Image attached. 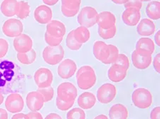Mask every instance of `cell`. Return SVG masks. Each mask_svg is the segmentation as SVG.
Here are the masks:
<instances>
[{
	"instance_id": "7c38bea8",
	"label": "cell",
	"mask_w": 160,
	"mask_h": 119,
	"mask_svg": "<svg viewBox=\"0 0 160 119\" xmlns=\"http://www.w3.org/2000/svg\"><path fill=\"white\" fill-rule=\"evenodd\" d=\"M77 71V65L72 59H65L59 64L58 74L61 79H68L71 78Z\"/></svg>"
},
{
	"instance_id": "8992f818",
	"label": "cell",
	"mask_w": 160,
	"mask_h": 119,
	"mask_svg": "<svg viewBox=\"0 0 160 119\" xmlns=\"http://www.w3.org/2000/svg\"><path fill=\"white\" fill-rule=\"evenodd\" d=\"M78 95L76 87L70 82H63L57 89V97L65 102H75Z\"/></svg>"
},
{
	"instance_id": "ba28073f",
	"label": "cell",
	"mask_w": 160,
	"mask_h": 119,
	"mask_svg": "<svg viewBox=\"0 0 160 119\" xmlns=\"http://www.w3.org/2000/svg\"><path fill=\"white\" fill-rule=\"evenodd\" d=\"M152 54L148 51L135 49L132 54V61L133 66L138 69H145L152 63Z\"/></svg>"
},
{
	"instance_id": "ffe728a7",
	"label": "cell",
	"mask_w": 160,
	"mask_h": 119,
	"mask_svg": "<svg viewBox=\"0 0 160 119\" xmlns=\"http://www.w3.org/2000/svg\"><path fill=\"white\" fill-rule=\"evenodd\" d=\"M97 24L102 29H110L115 26L116 17L110 12H101L98 14Z\"/></svg>"
},
{
	"instance_id": "9a60e30c",
	"label": "cell",
	"mask_w": 160,
	"mask_h": 119,
	"mask_svg": "<svg viewBox=\"0 0 160 119\" xmlns=\"http://www.w3.org/2000/svg\"><path fill=\"white\" fill-rule=\"evenodd\" d=\"M35 20L41 24H48L53 18L52 10L45 4L37 7L33 14Z\"/></svg>"
},
{
	"instance_id": "f6af8a7d",
	"label": "cell",
	"mask_w": 160,
	"mask_h": 119,
	"mask_svg": "<svg viewBox=\"0 0 160 119\" xmlns=\"http://www.w3.org/2000/svg\"><path fill=\"white\" fill-rule=\"evenodd\" d=\"M45 119H62V118L60 115L57 114V113H51L46 116Z\"/></svg>"
},
{
	"instance_id": "60d3db41",
	"label": "cell",
	"mask_w": 160,
	"mask_h": 119,
	"mask_svg": "<svg viewBox=\"0 0 160 119\" xmlns=\"http://www.w3.org/2000/svg\"><path fill=\"white\" fill-rule=\"evenodd\" d=\"M80 9H68L64 7L63 6H61V12L64 17H73L78 14Z\"/></svg>"
},
{
	"instance_id": "74e56055",
	"label": "cell",
	"mask_w": 160,
	"mask_h": 119,
	"mask_svg": "<svg viewBox=\"0 0 160 119\" xmlns=\"http://www.w3.org/2000/svg\"><path fill=\"white\" fill-rule=\"evenodd\" d=\"M75 102H65L63 101H62L61 99H59L58 98H56V107H57L60 111H68L74 105Z\"/></svg>"
},
{
	"instance_id": "d6a6232c",
	"label": "cell",
	"mask_w": 160,
	"mask_h": 119,
	"mask_svg": "<svg viewBox=\"0 0 160 119\" xmlns=\"http://www.w3.org/2000/svg\"><path fill=\"white\" fill-rule=\"evenodd\" d=\"M116 32H117V28H116V26L110 28V29H102L101 28L98 27V34L100 37L102 38L103 39H112L115 37L116 34Z\"/></svg>"
},
{
	"instance_id": "7402d4cb",
	"label": "cell",
	"mask_w": 160,
	"mask_h": 119,
	"mask_svg": "<svg viewBox=\"0 0 160 119\" xmlns=\"http://www.w3.org/2000/svg\"><path fill=\"white\" fill-rule=\"evenodd\" d=\"M156 31V25L149 19H143L140 21L137 27V32L142 37H149L154 34Z\"/></svg>"
},
{
	"instance_id": "db71d44e",
	"label": "cell",
	"mask_w": 160,
	"mask_h": 119,
	"mask_svg": "<svg viewBox=\"0 0 160 119\" xmlns=\"http://www.w3.org/2000/svg\"><path fill=\"white\" fill-rule=\"evenodd\" d=\"M140 1L142 2H149V1H151V0H140Z\"/></svg>"
},
{
	"instance_id": "e0dca14e",
	"label": "cell",
	"mask_w": 160,
	"mask_h": 119,
	"mask_svg": "<svg viewBox=\"0 0 160 119\" xmlns=\"http://www.w3.org/2000/svg\"><path fill=\"white\" fill-rule=\"evenodd\" d=\"M141 18L140 10L136 8H127L122 14V19L126 25L134 27L140 22Z\"/></svg>"
},
{
	"instance_id": "ee69618b",
	"label": "cell",
	"mask_w": 160,
	"mask_h": 119,
	"mask_svg": "<svg viewBox=\"0 0 160 119\" xmlns=\"http://www.w3.org/2000/svg\"><path fill=\"white\" fill-rule=\"evenodd\" d=\"M27 119H43V116L39 112L37 111H32L27 113Z\"/></svg>"
},
{
	"instance_id": "d590c367",
	"label": "cell",
	"mask_w": 160,
	"mask_h": 119,
	"mask_svg": "<svg viewBox=\"0 0 160 119\" xmlns=\"http://www.w3.org/2000/svg\"><path fill=\"white\" fill-rule=\"evenodd\" d=\"M63 38H56L51 37V35L46 32L44 34V39L46 44L50 46H57L61 44Z\"/></svg>"
},
{
	"instance_id": "603a6c76",
	"label": "cell",
	"mask_w": 160,
	"mask_h": 119,
	"mask_svg": "<svg viewBox=\"0 0 160 119\" xmlns=\"http://www.w3.org/2000/svg\"><path fill=\"white\" fill-rule=\"evenodd\" d=\"M96 101V97L92 93L84 92L78 97V104L82 109L88 110L94 106Z\"/></svg>"
},
{
	"instance_id": "ac0fdd59",
	"label": "cell",
	"mask_w": 160,
	"mask_h": 119,
	"mask_svg": "<svg viewBox=\"0 0 160 119\" xmlns=\"http://www.w3.org/2000/svg\"><path fill=\"white\" fill-rule=\"evenodd\" d=\"M93 54L97 60L104 64L110 55V48L108 44L102 41H95L93 44Z\"/></svg>"
},
{
	"instance_id": "681fc988",
	"label": "cell",
	"mask_w": 160,
	"mask_h": 119,
	"mask_svg": "<svg viewBox=\"0 0 160 119\" xmlns=\"http://www.w3.org/2000/svg\"><path fill=\"white\" fill-rule=\"evenodd\" d=\"M160 31H157L155 37H154V41H155V43L157 46H160Z\"/></svg>"
},
{
	"instance_id": "4316f807",
	"label": "cell",
	"mask_w": 160,
	"mask_h": 119,
	"mask_svg": "<svg viewBox=\"0 0 160 119\" xmlns=\"http://www.w3.org/2000/svg\"><path fill=\"white\" fill-rule=\"evenodd\" d=\"M74 37L78 43L82 44L88 41L90 37V34L88 28L81 26L74 29Z\"/></svg>"
},
{
	"instance_id": "52a82bcc",
	"label": "cell",
	"mask_w": 160,
	"mask_h": 119,
	"mask_svg": "<svg viewBox=\"0 0 160 119\" xmlns=\"http://www.w3.org/2000/svg\"><path fill=\"white\" fill-rule=\"evenodd\" d=\"M24 30V25L20 20L14 18L7 19L2 26V32L7 37H17Z\"/></svg>"
},
{
	"instance_id": "30bf717a",
	"label": "cell",
	"mask_w": 160,
	"mask_h": 119,
	"mask_svg": "<svg viewBox=\"0 0 160 119\" xmlns=\"http://www.w3.org/2000/svg\"><path fill=\"white\" fill-rule=\"evenodd\" d=\"M117 94L116 87L112 84L106 83L100 86L97 92V99L102 104L112 102Z\"/></svg>"
},
{
	"instance_id": "484cf974",
	"label": "cell",
	"mask_w": 160,
	"mask_h": 119,
	"mask_svg": "<svg viewBox=\"0 0 160 119\" xmlns=\"http://www.w3.org/2000/svg\"><path fill=\"white\" fill-rule=\"evenodd\" d=\"M146 14L152 20H158L160 18V2L159 1L150 2L147 5Z\"/></svg>"
},
{
	"instance_id": "836d02e7",
	"label": "cell",
	"mask_w": 160,
	"mask_h": 119,
	"mask_svg": "<svg viewBox=\"0 0 160 119\" xmlns=\"http://www.w3.org/2000/svg\"><path fill=\"white\" fill-rule=\"evenodd\" d=\"M37 91L42 95L44 102H48L53 99L54 96V90L51 86L44 88V89H39L38 88Z\"/></svg>"
},
{
	"instance_id": "6da1fadb",
	"label": "cell",
	"mask_w": 160,
	"mask_h": 119,
	"mask_svg": "<svg viewBox=\"0 0 160 119\" xmlns=\"http://www.w3.org/2000/svg\"><path fill=\"white\" fill-rule=\"evenodd\" d=\"M24 83L20 67L9 59H0V92L2 94L17 93Z\"/></svg>"
},
{
	"instance_id": "4dcf8cb0",
	"label": "cell",
	"mask_w": 160,
	"mask_h": 119,
	"mask_svg": "<svg viewBox=\"0 0 160 119\" xmlns=\"http://www.w3.org/2000/svg\"><path fill=\"white\" fill-rule=\"evenodd\" d=\"M86 113L80 108H74L67 113V119H86Z\"/></svg>"
},
{
	"instance_id": "b9f144b4",
	"label": "cell",
	"mask_w": 160,
	"mask_h": 119,
	"mask_svg": "<svg viewBox=\"0 0 160 119\" xmlns=\"http://www.w3.org/2000/svg\"><path fill=\"white\" fill-rule=\"evenodd\" d=\"M151 119H160V108L157 106L152 109L150 113Z\"/></svg>"
},
{
	"instance_id": "8d00e7d4",
	"label": "cell",
	"mask_w": 160,
	"mask_h": 119,
	"mask_svg": "<svg viewBox=\"0 0 160 119\" xmlns=\"http://www.w3.org/2000/svg\"><path fill=\"white\" fill-rule=\"evenodd\" d=\"M114 64L122 66L127 70L129 69V67H130V61H129V59L125 54H119L117 60H116Z\"/></svg>"
},
{
	"instance_id": "5b68a950",
	"label": "cell",
	"mask_w": 160,
	"mask_h": 119,
	"mask_svg": "<svg viewBox=\"0 0 160 119\" xmlns=\"http://www.w3.org/2000/svg\"><path fill=\"white\" fill-rule=\"evenodd\" d=\"M98 13L94 7H84L78 15V24L86 28L92 27L97 24Z\"/></svg>"
},
{
	"instance_id": "7dc6e473",
	"label": "cell",
	"mask_w": 160,
	"mask_h": 119,
	"mask_svg": "<svg viewBox=\"0 0 160 119\" xmlns=\"http://www.w3.org/2000/svg\"><path fill=\"white\" fill-rule=\"evenodd\" d=\"M0 119H8L7 111L3 108H0Z\"/></svg>"
},
{
	"instance_id": "e575fe53",
	"label": "cell",
	"mask_w": 160,
	"mask_h": 119,
	"mask_svg": "<svg viewBox=\"0 0 160 119\" xmlns=\"http://www.w3.org/2000/svg\"><path fill=\"white\" fill-rule=\"evenodd\" d=\"M61 6L68 9H80L81 0H61Z\"/></svg>"
},
{
	"instance_id": "44dd1931",
	"label": "cell",
	"mask_w": 160,
	"mask_h": 119,
	"mask_svg": "<svg viewBox=\"0 0 160 119\" xmlns=\"http://www.w3.org/2000/svg\"><path fill=\"white\" fill-rule=\"evenodd\" d=\"M19 9V2L17 0H4L0 7L2 14L7 17H12L17 15Z\"/></svg>"
},
{
	"instance_id": "f1b7e54d",
	"label": "cell",
	"mask_w": 160,
	"mask_h": 119,
	"mask_svg": "<svg viewBox=\"0 0 160 119\" xmlns=\"http://www.w3.org/2000/svg\"><path fill=\"white\" fill-rule=\"evenodd\" d=\"M66 44L67 47L72 51H78L82 46L81 44L78 43L74 37V29L71 30L67 35Z\"/></svg>"
},
{
	"instance_id": "7bdbcfd3",
	"label": "cell",
	"mask_w": 160,
	"mask_h": 119,
	"mask_svg": "<svg viewBox=\"0 0 160 119\" xmlns=\"http://www.w3.org/2000/svg\"><path fill=\"white\" fill-rule=\"evenodd\" d=\"M159 60H160V54H157L155 56V57L153 61V66L154 69H155V71L157 73H160V64H159Z\"/></svg>"
},
{
	"instance_id": "d6986e66",
	"label": "cell",
	"mask_w": 160,
	"mask_h": 119,
	"mask_svg": "<svg viewBox=\"0 0 160 119\" xmlns=\"http://www.w3.org/2000/svg\"><path fill=\"white\" fill-rule=\"evenodd\" d=\"M128 70L122 66L116 64H112L108 69V76L111 81L118 83L123 81L127 76Z\"/></svg>"
},
{
	"instance_id": "bcb514c9",
	"label": "cell",
	"mask_w": 160,
	"mask_h": 119,
	"mask_svg": "<svg viewBox=\"0 0 160 119\" xmlns=\"http://www.w3.org/2000/svg\"><path fill=\"white\" fill-rule=\"evenodd\" d=\"M12 119H27V114L24 113H16L12 117Z\"/></svg>"
},
{
	"instance_id": "ab89813d",
	"label": "cell",
	"mask_w": 160,
	"mask_h": 119,
	"mask_svg": "<svg viewBox=\"0 0 160 119\" xmlns=\"http://www.w3.org/2000/svg\"><path fill=\"white\" fill-rule=\"evenodd\" d=\"M126 9L127 8H136L140 10L142 7V2L140 0H128L126 3L124 4Z\"/></svg>"
},
{
	"instance_id": "3957f363",
	"label": "cell",
	"mask_w": 160,
	"mask_h": 119,
	"mask_svg": "<svg viewBox=\"0 0 160 119\" xmlns=\"http://www.w3.org/2000/svg\"><path fill=\"white\" fill-rule=\"evenodd\" d=\"M64 49L61 44L57 46H46L42 53V57L46 64L55 66L64 58Z\"/></svg>"
},
{
	"instance_id": "1f68e13d",
	"label": "cell",
	"mask_w": 160,
	"mask_h": 119,
	"mask_svg": "<svg viewBox=\"0 0 160 119\" xmlns=\"http://www.w3.org/2000/svg\"><path fill=\"white\" fill-rule=\"evenodd\" d=\"M108 46L110 48V55L107 60L104 62V64H112L117 60L119 55V50L115 45L108 44Z\"/></svg>"
},
{
	"instance_id": "277c9868",
	"label": "cell",
	"mask_w": 160,
	"mask_h": 119,
	"mask_svg": "<svg viewBox=\"0 0 160 119\" xmlns=\"http://www.w3.org/2000/svg\"><path fill=\"white\" fill-rule=\"evenodd\" d=\"M133 104L136 107L145 109L151 106L153 98L151 92L144 88H138L134 91L132 96Z\"/></svg>"
},
{
	"instance_id": "2e32d148",
	"label": "cell",
	"mask_w": 160,
	"mask_h": 119,
	"mask_svg": "<svg viewBox=\"0 0 160 119\" xmlns=\"http://www.w3.org/2000/svg\"><path fill=\"white\" fill-rule=\"evenodd\" d=\"M46 32L53 37L63 38L66 32V28L61 21L51 20L46 26Z\"/></svg>"
},
{
	"instance_id": "f35d334b",
	"label": "cell",
	"mask_w": 160,
	"mask_h": 119,
	"mask_svg": "<svg viewBox=\"0 0 160 119\" xmlns=\"http://www.w3.org/2000/svg\"><path fill=\"white\" fill-rule=\"evenodd\" d=\"M9 50V44L4 39L0 38V59H3Z\"/></svg>"
},
{
	"instance_id": "7a4b0ae2",
	"label": "cell",
	"mask_w": 160,
	"mask_h": 119,
	"mask_svg": "<svg viewBox=\"0 0 160 119\" xmlns=\"http://www.w3.org/2000/svg\"><path fill=\"white\" fill-rule=\"evenodd\" d=\"M77 84L82 90H88L95 86L97 81L94 69L90 66H82L76 74Z\"/></svg>"
},
{
	"instance_id": "d4e9b609",
	"label": "cell",
	"mask_w": 160,
	"mask_h": 119,
	"mask_svg": "<svg viewBox=\"0 0 160 119\" xmlns=\"http://www.w3.org/2000/svg\"><path fill=\"white\" fill-rule=\"evenodd\" d=\"M136 49L148 51L151 54H153L155 51V45L153 40L148 37L140 38L136 44Z\"/></svg>"
},
{
	"instance_id": "f546056e",
	"label": "cell",
	"mask_w": 160,
	"mask_h": 119,
	"mask_svg": "<svg viewBox=\"0 0 160 119\" xmlns=\"http://www.w3.org/2000/svg\"><path fill=\"white\" fill-rule=\"evenodd\" d=\"M31 13V7L27 2L19 1V9L17 16L20 19H25L29 17Z\"/></svg>"
},
{
	"instance_id": "816d5d0a",
	"label": "cell",
	"mask_w": 160,
	"mask_h": 119,
	"mask_svg": "<svg viewBox=\"0 0 160 119\" xmlns=\"http://www.w3.org/2000/svg\"><path fill=\"white\" fill-rule=\"evenodd\" d=\"M94 119H108V117L105 115L101 114V115H99V116H96V117H95Z\"/></svg>"
},
{
	"instance_id": "83f0119b",
	"label": "cell",
	"mask_w": 160,
	"mask_h": 119,
	"mask_svg": "<svg viewBox=\"0 0 160 119\" xmlns=\"http://www.w3.org/2000/svg\"><path fill=\"white\" fill-rule=\"evenodd\" d=\"M17 59L21 64L24 65H29L33 64L37 59V52L34 49H31L26 53H18Z\"/></svg>"
},
{
	"instance_id": "c3c4849f",
	"label": "cell",
	"mask_w": 160,
	"mask_h": 119,
	"mask_svg": "<svg viewBox=\"0 0 160 119\" xmlns=\"http://www.w3.org/2000/svg\"><path fill=\"white\" fill-rule=\"evenodd\" d=\"M45 5H48V6H53L57 4L59 0H42Z\"/></svg>"
},
{
	"instance_id": "cb8c5ba5",
	"label": "cell",
	"mask_w": 160,
	"mask_h": 119,
	"mask_svg": "<svg viewBox=\"0 0 160 119\" xmlns=\"http://www.w3.org/2000/svg\"><path fill=\"white\" fill-rule=\"evenodd\" d=\"M110 119H128V111L125 106L117 103L110 108L109 111Z\"/></svg>"
},
{
	"instance_id": "f907efd6",
	"label": "cell",
	"mask_w": 160,
	"mask_h": 119,
	"mask_svg": "<svg viewBox=\"0 0 160 119\" xmlns=\"http://www.w3.org/2000/svg\"><path fill=\"white\" fill-rule=\"evenodd\" d=\"M111 1L116 4H125L128 0H111Z\"/></svg>"
},
{
	"instance_id": "9c48e42d",
	"label": "cell",
	"mask_w": 160,
	"mask_h": 119,
	"mask_svg": "<svg viewBox=\"0 0 160 119\" xmlns=\"http://www.w3.org/2000/svg\"><path fill=\"white\" fill-rule=\"evenodd\" d=\"M33 79L38 88L44 89L51 86L53 80V75L50 69L42 67L37 70Z\"/></svg>"
},
{
	"instance_id": "f5cc1de1",
	"label": "cell",
	"mask_w": 160,
	"mask_h": 119,
	"mask_svg": "<svg viewBox=\"0 0 160 119\" xmlns=\"http://www.w3.org/2000/svg\"><path fill=\"white\" fill-rule=\"evenodd\" d=\"M3 101H4V96L1 92H0V105L3 103Z\"/></svg>"
},
{
	"instance_id": "8fae6325",
	"label": "cell",
	"mask_w": 160,
	"mask_h": 119,
	"mask_svg": "<svg viewBox=\"0 0 160 119\" xmlns=\"http://www.w3.org/2000/svg\"><path fill=\"white\" fill-rule=\"evenodd\" d=\"M5 107L7 111L12 113H19L24 109V99L19 93H12L5 101Z\"/></svg>"
},
{
	"instance_id": "5bb4252c",
	"label": "cell",
	"mask_w": 160,
	"mask_h": 119,
	"mask_svg": "<svg viewBox=\"0 0 160 119\" xmlns=\"http://www.w3.org/2000/svg\"><path fill=\"white\" fill-rule=\"evenodd\" d=\"M13 45L15 51L18 53H26L32 49L33 41L29 35L22 34L15 37Z\"/></svg>"
},
{
	"instance_id": "4fadbf2b",
	"label": "cell",
	"mask_w": 160,
	"mask_h": 119,
	"mask_svg": "<svg viewBox=\"0 0 160 119\" xmlns=\"http://www.w3.org/2000/svg\"><path fill=\"white\" fill-rule=\"evenodd\" d=\"M44 103L42 95L38 91L29 92L26 97V103L31 111H40L43 108Z\"/></svg>"
}]
</instances>
